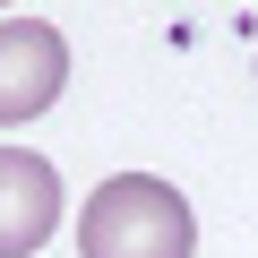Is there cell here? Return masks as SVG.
Returning <instances> with one entry per match:
<instances>
[{"label":"cell","instance_id":"1","mask_svg":"<svg viewBox=\"0 0 258 258\" xmlns=\"http://www.w3.org/2000/svg\"><path fill=\"white\" fill-rule=\"evenodd\" d=\"M189 249H198V215L155 172H112L78 207V258H189Z\"/></svg>","mask_w":258,"mask_h":258},{"label":"cell","instance_id":"3","mask_svg":"<svg viewBox=\"0 0 258 258\" xmlns=\"http://www.w3.org/2000/svg\"><path fill=\"white\" fill-rule=\"evenodd\" d=\"M60 224V172L35 147H0V258L43 249Z\"/></svg>","mask_w":258,"mask_h":258},{"label":"cell","instance_id":"2","mask_svg":"<svg viewBox=\"0 0 258 258\" xmlns=\"http://www.w3.org/2000/svg\"><path fill=\"white\" fill-rule=\"evenodd\" d=\"M69 86V43L43 18H0V129L52 112Z\"/></svg>","mask_w":258,"mask_h":258}]
</instances>
